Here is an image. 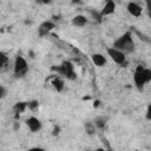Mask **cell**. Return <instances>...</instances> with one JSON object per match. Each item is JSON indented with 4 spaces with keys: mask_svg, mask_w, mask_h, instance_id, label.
<instances>
[{
    "mask_svg": "<svg viewBox=\"0 0 151 151\" xmlns=\"http://www.w3.org/2000/svg\"><path fill=\"white\" fill-rule=\"evenodd\" d=\"M114 48L124 52V53H130L134 51V41L132 39V33L131 32H125L123 35H120L114 42L113 46Z\"/></svg>",
    "mask_w": 151,
    "mask_h": 151,
    "instance_id": "obj_1",
    "label": "cell"
},
{
    "mask_svg": "<svg viewBox=\"0 0 151 151\" xmlns=\"http://www.w3.org/2000/svg\"><path fill=\"white\" fill-rule=\"evenodd\" d=\"M133 81L138 90H143L145 84L151 81V70L143 67L142 65H138L133 73Z\"/></svg>",
    "mask_w": 151,
    "mask_h": 151,
    "instance_id": "obj_2",
    "label": "cell"
},
{
    "mask_svg": "<svg viewBox=\"0 0 151 151\" xmlns=\"http://www.w3.org/2000/svg\"><path fill=\"white\" fill-rule=\"evenodd\" d=\"M28 71V65H27V61L24 57L21 55H18L15 57L14 59V64H13V73H14V77L17 78H20V77H24Z\"/></svg>",
    "mask_w": 151,
    "mask_h": 151,
    "instance_id": "obj_3",
    "label": "cell"
},
{
    "mask_svg": "<svg viewBox=\"0 0 151 151\" xmlns=\"http://www.w3.org/2000/svg\"><path fill=\"white\" fill-rule=\"evenodd\" d=\"M106 53L116 64L122 65V66H124L126 64V57H125L124 52H122V51H119V50H117L114 47H107L106 48Z\"/></svg>",
    "mask_w": 151,
    "mask_h": 151,
    "instance_id": "obj_4",
    "label": "cell"
},
{
    "mask_svg": "<svg viewBox=\"0 0 151 151\" xmlns=\"http://www.w3.org/2000/svg\"><path fill=\"white\" fill-rule=\"evenodd\" d=\"M57 71L60 73V74H63V76H65L67 79H70V80H74L76 78H77V74H76V72H74V66H73V64L71 63V61H64L58 68H57Z\"/></svg>",
    "mask_w": 151,
    "mask_h": 151,
    "instance_id": "obj_5",
    "label": "cell"
},
{
    "mask_svg": "<svg viewBox=\"0 0 151 151\" xmlns=\"http://www.w3.org/2000/svg\"><path fill=\"white\" fill-rule=\"evenodd\" d=\"M26 125H27V127L29 129L31 132H38L42 127V124H41L40 119H38L37 117H29L26 120Z\"/></svg>",
    "mask_w": 151,
    "mask_h": 151,
    "instance_id": "obj_6",
    "label": "cell"
},
{
    "mask_svg": "<svg viewBox=\"0 0 151 151\" xmlns=\"http://www.w3.org/2000/svg\"><path fill=\"white\" fill-rule=\"evenodd\" d=\"M126 9H127V12H129L132 17H139V15H142V12H143L142 7H140L137 2H133V1L127 2Z\"/></svg>",
    "mask_w": 151,
    "mask_h": 151,
    "instance_id": "obj_7",
    "label": "cell"
},
{
    "mask_svg": "<svg viewBox=\"0 0 151 151\" xmlns=\"http://www.w3.org/2000/svg\"><path fill=\"white\" fill-rule=\"evenodd\" d=\"M54 28V24L52 22V21H44L40 26H39V28H38V32H39V35L40 37H44V35H47L48 33H50V31H52Z\"/></svg>",
    "mask_w": 151,
    "mask_h": 151,
    "instance_id": "obj_8",
    "label": "cell"
},
{
    "mask_svg": "<svg viewBox=\"0 0 151 151\" xmlns=\"http://www.w3.org/2000/svg\"><path fill=\"white\" fill-rule=\"evenodd\" d=\"M114 11H116V2L114 1H106L100 14H101V17L103 15H110V14L114 13Z\"/></svg>",
    "mask_w": 151,
    "mask_h": 151,
    "instance_id": "obj_9",
    "label": "cell"
},
{
    "mask_svg": "<svg viewBox=\"0 0 151 151\" xmlns=\"http://www.w3.org/2000/svg\"><path fill=\"white\" fill-rule=\"evenodd\" d=\"M91 59H92V63L98 67H103L106 64V58L100 53H93L91 55Z\"/></svg>",
    "mask_w": 151,
    "mask_h": 151,
    "instance_id": "obj_10",
    "label": "cell"
},
{
    "mask_svg": "<svg viewBox=\"0 0 151 151\" xmlns=\"http://www.w3.org/2000/svg\"><path fill=\"white\" fill-rule=\"evenodd\" d=\"M87 18L85 15H81V14H78L76 17H73L72 19V25L73 26H77V27H83L87 24Z\"/></svg>",
    "mask_w": 151,
    "mask_h": 151,
    "instance_id": "obj_11",
    "label": "cell"
},
{
    "mask_svg": "<svg viewBox=\"0 0 151 151\" xmlns=\"http://www.w3.org/2000/svg\"><path fill=\"white\" fill-rule=\"evenodd\" d=\"M27 106H28V103H25V101H18V103L14 104V106H13V111H14V113L18 116V114L22 113V112L26 110Z\"/></svg>",
    "mask_w": 151,
    "mask_h": 151,
    "instance_id": "obj_12",
    "label": "cell"
},
{
    "mask_svg": "<svg viewBox=\"0 0 151 151\" xmlns=\"http://www.w3.org/2000/svg\"><path fill=\"white\" fill-rule=\"evenodd\" d=\"M52 85H53L54 90H57L58 92H60V91L64 90V81H63V79L60 77H55L52 80Z\"/></svg>",
    "mask_w": 151,
    "mask_h": 151,
    "instance_id": "obj_13",
    "label": "cell"
},
{
    "mask_svg": "<svg viewBox=\"0 0 151 151\" xmlns=\"http://www.w3.org/2000/svg\"><path fill=\"white\" fill-rule=\"evenodd\" d=\"M105 125H106V119L104 118V117H98V118H96V120H94V126L97 127V129H104L105 127Z\"/></svg>",
    "mask_w": 151,
    "mask_h": 151,
    "instance_id": "obj_14",
    "label": "cell"
},
{
    "mask_svg": "<svg viewBox=\"0 0 151 151\" xmlns=\"http://www.w3.org/2000/svg\"><path fill=\"white\" fill-rule=\"evenodd\" d=\"M8 63H9L8 57H7L4 52H1V53H0V67H1V68H5Z\"/></svg>",
    "mask_w": 151,
    "mask_h": 151,
    "instance_id": "obj_15",
    "label": "cell"
},
{
    "mask_svg": "<svg viewBox=\"0 0 151 151\" xmlns=\"http://www.w3.org/2000/svg\"><path fill=\"white\" fill-rule=\"evenodd\" d=\"M85 130H86V132H87L88 134H93L94 131H96V126H94V124H92V123H86V124H85Z\"/></svg>",
    "mask_w": 151,
    "mask_h": 151,
    "instance_id": "obj_16",
    "label": "cell"
},
{
    "mask_svg": "<svg viewBox=\"0 0 151 151\" xmlns=\"http://www.w3.org/2000/svg\"><path fill=\"white\" fill-rule=\"evenodd\" d=\"M136 34L139 37V39H140V40H143V41H145V42H150V44H151V39H150L147 35H145L144 33H140L139 31H136Z\"/></svg>",
    "mask_w": 151,
    "mask_h": 151,
    "instance_id": "obj_17",
    "label": "cell"
},
{
    "mask_svg": "<svg viewBox=\"0 0 151 151\" xmlns=\"http://www.w3.org/2000/svg\"><path fill=\"white\" fill-rule=\"evenodd\" d=\"M38 106H39V103L37 100H32L31 103H28V109H31V110H35V109H38Z\"/></svg>",
    "mask_w": 151,
    "mask_h": 151,
    "instance_id": "obj_18",
    "label": "cell"
},
{
    "mask_svg": "<svg viewBox=\"0 0 151 151\" xmlns=\"http://www.w3.org/2000/svg\"><path fill=\"white\" fill-rule=\"evenodd\" d=\"M145 5H146V11H147V15H149V18L151 19V0H147V1L145 2Z\"/></svg>",
    "mask_w": 151,
    "mask_h": 151,
    "instance_id": "obj_19",
    "label": "cell"
},
{
    "mask_svg": "<svg viewBox=\"0 0 151 151\" xmlns=\"http://www.w3.org/2000/svg\"><path fill=\"white\" fill-rule=\"evenodd\" d=\"M146 118L151 120V103L147 105V109H146Z\"/></svg>",
    "mask_w": 151,
    "mask_h": 151,
    "instance_id": "obj_20",
    "label": "cell"
},
{
    "mask_svg": "<svg viewBox=\"0 0 151 151\" xmlns=\"http://www.w3.org/2000/svg\"><path fill=\"white\" fill-rule=\"evenodd\" d=\"M0 97H1V98H5V97H6V88H5L4 85L0 86Z\"/></svg>",
    "mask_w": 151,
    "mask_h": 151,
    "instance_id": "obj_21",
    "label": "cell"
},
{
    "mask_svg": "<svg viewBox=\"0 0 151 151\" xmlns=\"http://www.w3.org/2000/svg\"><path fill=\"white\" fill-rule=\"evenodd\" d=\"M59 132H60V127L59 126H54V129H53V136H58Z\"/></svg>",
    "mask_w": 151,
    "mask_h": 151,
    "instance_id": "obj_22",
    "label": "cell"
},
{
    "mask_svg": "<svg viewBox=\"0 0 151 151\" xmlns=\"http://www.w3.org/2000/svg\"><path fill=\"white\" fill-rule=\"evenodd\" d=\"M28 151H45L42 147H39V146H35V147H31Z\"/></svg>",
    "mask_w": 151,
    "mask_h": 151,
    "instance_id": "obj_23",
    "label": "cell"
},
{
    "mask_svg": "<svg viewBox=\"0 0 151 151\" xmlns=\"http://www.w3.org/2000/svg\"><path fill=\"white\" fill-rule=\"evenodd\" d=\"M19 127H20V124H19L18 122H15V123H14V130H18Z\"/></svg>",
    "mask_w": 151,
    "mask_h": 151,
    "instance_id": "obj_24",
    "label": "cell"
},
{
    "mask_svg": "<svg viewBox=\"0 0 151 151\" xmlns=\"http://www.w3.org/2000/svg\"><path fill=\"white\" fill-rule=\"evenodd\" d=\"M97 151H105L104 149H97Z\"/></svg>",
    "mask_w": 151,
    "mask_h": 151,
    "instance_id": "obj_25",
    "label": "cell"
}]
</instances>
